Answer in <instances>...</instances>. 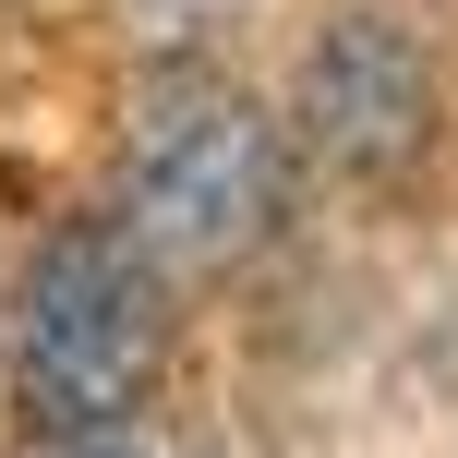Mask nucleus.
I'll list each match as a JSON object with an SVG mask.
<instances>
[{
  "mask_svg": "<svg viewBox=\"0 0 458 458\" xmlns=\"http://www.w3.org/2000/svg\"><path fill=\"white\" fill-rule=\"evenodd\" d=\"M290 206V145L253 97L229 85H169L133 121V169H121V229L157 266H242Z\"/></svg>",
  "mask_w": 458,
  "mask_h": 458,
  "instance_id": "2",
  "label": "nucleus"
},
{
  "mask_svg": "<svg viewBox=\"0 0 458 458\" xmlns=\"http://www.w3.org/2000/svg\"><path fill=\"white\" fill-rule=\"evenodd\" d=\"M435 121H446L435 48L398 13H338L314 37V61H301V145H314V157L386 182V169H411L422 145H435Z\"/></svg>",
  "mask_w": 458,
  "mask_h": 458,
  "instance_id": "3",
  "label": "nucleus"
},
{
  "mask_svg": "<svg viewBox=\"0 0 458 458\" xmlns=\"http://www.w3.org/2000/svg\"><path fill=\"white\" fill-rule=\"evenodd\" d=\"M169 374V266L121 217H85L13 290V398L37 435H121Z\"/></svg>",
  "mask_w": 458,
  "mask_h": 458,
  "instance_id": "1",
  "label": "nucleus"
}]
</instances>
